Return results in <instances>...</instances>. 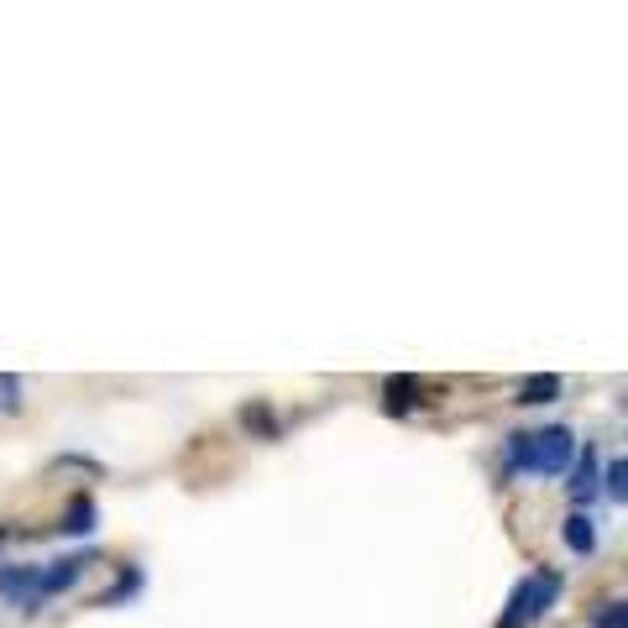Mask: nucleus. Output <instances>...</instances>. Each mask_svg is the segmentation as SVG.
Segmentation results:
<instances>
[{
	"mask_svg": "<svg viewBox=\"0 0 628 628\" xmlns=\"http://www.w3.org/2000/svg\"><path fill=\"white\" fill-rule=\"evenodd\" d=\"M556 597H560V571L539 566V571H530V577L513 586V597H508L498 628H534L550 607H556Z\"/></svg>",
	"mask_w": 628,
	"mask_h": 628,
	"instance_id": "f257e3e1",
	"label": "nucleus"
},
{
	"mask_svg": "<svg viewBox=\"0 0 628 628\" xmlns=\"http://www.w3.org/2000/svg\"><path fill=\"white\" fill-rule=\"evenodd\" d=\"M556 398H560L556 372H539V377H530V383L519 387V404H556Z\"/></svg>",
	"mask_w": 628,
	"mask_h": 628,
	"instance_id": "6e6552de",
	"label": "nucleus"
},
{
	"mask_svg": "<svg viewBox=\"0 0 628 628\" xmlns=\"http://www.w3.org/2000/svg\"><path fill=\"white\" fill-rule=\"evenodd\" d=\"M560 539H566L577 556H592V550H597V530H592V519H586V513H571V519L560 524Z\"/></svg>",
	"mask_w": 628,
	"mask_h": 628,
	"instance_id": "0eeeda50",
	"label": "nucleus"
},
{
	"mask_svg": "<svg viewBox=\"0 0 628 628\" xmlns=\"http://www.w3.org/2000/svg\"><path fill=\"white\" fill-rule=\"evenodd\" d=\"M84 571H90V556H63V560H53V566H43V597H48V592H69V586H79Z\"/></svg>",
	"mask_w": 628,
	"mask_h": 628,
	"instance_id": "39448f33",
	"label": "nucleus"
},
{
	"mask_svg": "<svg viewBox=\"0 0 628 628\" xmlns=\"http://www.w3.org/2000/svg\"><path fill=\"white\" fill-rule=\"evenodd\" d=\"M242 425H246V430H252L257 440H272V435H278V419H272V409H267V404H246V409H242Z\"/></svg>",
	"mask_w": 628,
	"mask_h": 628,
	"instance_id": "9d476101",
	"label": "nucleus"
},
{
	"mask_svg": "<svg viewBox=\"0 0 628 628\" xmlns=\"http://www.w3.org/2000/svg\"><path fill=\"white\" fill-rule=\"evenodd\" d=\"M137 586H142V571H137V566H121L116 592H105V597H100V607H116V603H126V597H137Z\"/></svg>",
	"mask_w": 628,
	"mask_h": 628,
	"instance_id": "9b49d317",
	"label": "nucleus"
},
{
	"mask_svg": "<svg viewBox=\"0 0 628 628\" xmlns=\"http://www.w3.org/2000/svg\"><path fill=\"white\" fill-rule=\"evenodd\" d=\"M508 466H513V472H530V430H524V435H508Z\"/></svg>",
	"mask_w": 628,
	"mask_h": 628,
	"instance_id": "ddd939ff",
	"label": "nucleus"
},
{
	"mask_svg": "<svg viewBox=\"0 0 628 628\" xmlns=\"http://www.w3.org/2000/svg\"><path fill=\"white\" fill-rule=\"evenodd\" d=\"M0 597L16 613H37V603H43V566H0Z\"/></svg>",
	"mask_w": 628,
	"mask_h": 628,
	"instance_id": "7ed1b4c3",
	"label": "nucleus"
},
{
	"mask_svg": "<svg viewBox=\"0 0 628 628\" xmlns=\"http://www.w3.org/2000/svg\"><path fill=\"white\" fill-rule=\"evenodd\" d=\"M577 461V435L566 425H550V430H530V472L539 477H566Z\"/></svg>",
	"mask_w": 628,
	"mask_h": 628,
	"instance_id": "f03ea898",
	"label": "nucleus"
},
{
	"mask_svg": "<svg viewBox=\"0 0 628 628\" xmlns=\"http://www.w3.org/2000/svg\"><path fill=\"white\" fill-rule=\"evenodd\" d=\"M387 409L393 414H409L414 404H419V398H414V393H419V377H409V372H404V377H387Z\"/></svg>",
	"mask_w": 628,
	"mask_h": 628,
	"instance_id": "1a4fd4ad",
	"label": "nucleus"
},
{
	"mask_svg": "<svg viewBox=\"0 0 628 628\" xmlns=\"http://www.w3.org/2000/svg\"><path fill=\"white\" fill-rule=\"evenodd\" d=\"M58 530H63V534H79V539H84V534L95 530V498H90V492H73L69 508H63V524H58Z\"/></svg>",
	"mask_w": 628,
	"mask_h": 628,
	"instance_id": "423d86ee",
	"label": "nucleus"
},
{
	"mask_svg": "<svg viewBox=\"0 0 628 628\" xmlns=\"http://www.w3.org/2000/svg\"><path fill=\"white\" fill-rule=\"evenodd\" d=\"M566 482H571V498H577V503H592V498L603 492V487H597V445H581V456L571 461Z\"/></svg>",
	"mask_w": 628,
	"mask_h": 628,
	"instance_id": "20e7f679",
	"label": "nucleus"
},
{
	"mask_svg": "<svg viewBox=\"0 0 628 628\" xmlns=\"http://www.w3.org/2000/svg\"><path fill=\"white\" fill-rule=\"evenodd\" d=\"M0 409H5V414L22 409V383H16L11 372H0Z\"/></svg>",
	"mask_w": 628,
	"mask_h": 628,
	"instance_id": "4468645a",
	"label": "nucleus"
},
{
	"mask_svg": "<svg viewBox=\"0 0 628 628\" xmlns=\"http://www.w3.org/2000/svg\"><path fill=\"white\" fill-rule=\"evenodd\" d=\"M0 539H5V534H0Z\"/></svg>",
	"mask_w": 628,
	"mask_h": 628,
	"instance_id": "dca6fc26",
	"label": "nucleus"
},
{
	"mask_svg": "<svg viewBox=\"0 0 628 628\" xmlns=\"http://www.w3.org/2000/svg\"><path fill=\"white\" fill-rule=\"evenodd\" d=\"M592 628H628V613H624V603H603V613L592 618Z\"/></svg>",
	"mask_w": 628,
	"mask_h": 628,
	"instance_id": "2eb2a0df",
	"label": "nucleus"
},
{
	"mask_svg": "<svg viewBox=\"0 0 628 628\" xmlns=\"http://www.w3.org/2000/svg\"><path fill=\"white\" fill-rule=\"evenodd\" d=\"M607 492H613V503H624L628 498V461L624 456L607 461Z\"/></svg>",
	"mask_w": 628,
	"mask_h": 628,
	"instance_id": "f8f14e48",
	"label": "nucleus"
}]
</instances>
